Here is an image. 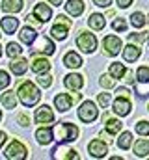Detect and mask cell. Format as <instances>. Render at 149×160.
<instances>
[{"label":"cell","instance_id":"obj_12","mask_svg":"<svg viewBox=\"0 0 149 160\" xmlns=\"http://www.w3.org/2000/svg\"><path fill=\"white\" fill-rule=\"evenodd\" d=\"M34 15L39 19V22H47V21H50L52 11H50V8L45 6V4H36V8H34Z\"/></svg>","mask_w":149,"mask_h":160},{"label":"cell","instance_id":"obj_23","mask_svg":"<svg viewBox=\"0 0 149 160\" xmlns=\"http://www.w3.org/2000/svg\"><path fill=\"white\" fill-rule=\"evenodd\" d=\"M64 63H65L67 67H71V69H76V67L82 65V58H80L76 52H67L65 58H64Z\"/></svg>","mask_w":149,"mask_h":160},{"label":"cell","instance_id":"obj_19","mask_svg":"<svg viewBox=\"0 0 149 160\" xmlns=\"http://www.w3.org/2000/svg\"><path fill=\"white\" fill-rule=\"evenodd\" d=\"M140 54H142V52H140V45H138V47L129 45V47L123 48V58H125V62H134V60H138Z\"/></svg>","mask_w":149,"mask_h":160},{"label":"cell","instance_id":"obj_35","mask_svg":"<svg viewBox=\"0 0 149 160\" xmlns=\"http://www.w3.org/2000/svg\"><path fill=\"white\" fill-rule=\"evenodd\" d=\"M136 132L142 134V136H147L149 134V123L147 121H140V123H136Z\"/></svg>","mask_w":149,"mask_h":160},{"label":"cell","instance_id":"obj_6","mask_svg":"<svg viewBox=\"0 0 149 160\" xmlns=\"http://www.w3.org/2000/svg\"><path fill=\"white\" fill-rule=\"evenodd\" d=\"M32 52L34 54L41 52V54L50 56V54H54V45H52V41L49 38H36V41L32 43Z\"/></svg>","mask_w":149,"mask_h":160},{"label":"cell","instance_id":"obj_44","mask_svg":"<svg viewBox=\"0 0 149 160\" xmlns=\"http://www.w3.org/2000/svg\"><path fill=\"white\" fill-rule=\"evenodd\" d=\"M132 4V0H117V6L119 8H129Z\"/></svg>","mask_w":149,"mask_h":160},{"label":"cell","instance_id":"obj_3","mask_svg":"<svg viewBox=\"0 0 149 160\" xmlns=\"http://www.w3.org/2000/svg\"><path fill=\"white\" fill-rule=\"evenodd\" d=\"M78 118L84 123H91V121L97 119V106L91 102V101H84L78 108Z\"/></svg>","mask_w":149,"mask_h":160},{"label":"cell","instance_id":"obj_51","mask_svg":"<svg viewBox=\"0 0 149 160\" xmlns=\"http://www.w3.org/2000/svg\"><path fill=\"white\" fill-rule=\"evenodd\" d=\"M0 119H2V114H0Z\"/></svg>","mask_w":149,"mask_h":160},{"label":"cell","instance_id":"obj_9","mask_svg":"<svg viewBox=\"0 0 149 160\" xmlns=\"http://www.w3.org/2000/svg\"><path fill=\"white\" fill-rule=\"evenodd\" d=\"M114 112H116L117 116H129V114H131V102H129V99L119 95V97L114 101Z\"/></svg>","mask_w":149,"mask_h":160},{"label":"cell","instance_id":"obj_26","mask_svg":"<svg viewBox=\"0 0 149 160\" xmlns=\"http://www.w3.org/2000/svg\"><path fill=\"white\" fill-rule=\"evenodd\" d=\"M134 155L136 157H147L149 155V140H138L134 143Z\"/></svg>","mask_w":149,"mask_h":160},{"label":"cell","instance_id":"obj_37","mask_svg":"<svg viewBox=\"0 0 149 160\" xmlns=\"http://www.w3.org/2000/svg\"><path fill=\"white\" fill-rule=\"evenodd\" d=\"M146 38H147V36H146V32H140V34H131V36H129V41H131V43H138V45H142V43L146 41Z\"/></svg>","mask_w":149,"mask_h":160},{"label":"cell","instance_id":"obj_8","mask_svg":"<svg viewBox=\"0 0 149 160\" xmlns=\"http://www.w3.org/2000/svg\"><path fill=\"white\" fill-rule=\"evenodd\" d=\"M88 149H90V155L95 157V158H103V157H106V153H108V145H106L105 142H101V140H93V142L88 145Z\"/></svg>","mask_w":149,"mask_h":160},{"label":"cell","instance_id":"obj_4","mask_svg":"<svg viewBox=\"0 0 149 160\" xmlns=\"http://www.w3.org/2000/svg\"><path fill=\"white\" fill-rule=\"evenodd\" d=\"M26 147L21 143V142H11L9 143V147L4 151V155H6V158L9 160H24L26 158Z\"/></svg>","mask_w":149,"mask_h":160},{"label":"cell","instance_id":"obj_50","mask_svg":"<svg viewBox=\"0 0 149 160\" xmlns=\"http://www.w3.org/2000/svg\"><path fill=\"white\" fill-rule=\"evenodd\" d=\"M147 22H149V15H147Z\"/></svg>","mask_w":149,"mask_h":160},{"label":"cell","instance_id":"obj_28","mask_svg":"<svg viewBox=\"0 0 149 160\" xmlns=\"http://www.w3.org/2000/svg\"><path fill=\"white\" fill-rule=\"evenodd\" d=\"M131 142H132V134L131 132H123L117 140V147L119 149H129L131 147Z\"/></svg>","mask_w":149,"mask_h":160},{"label":"cell","instance_id":"obj_11","mask_svg":"<svg viewBox=\"0 0 149 160\" xmlns=\"http://www.w3.org/2000/svg\"><path fill=\"white\" fill-rule=\"evenodd\" d=\"M54 104H56V108L60 112H67L71 108V104H73V97L67 95V93H60V95L54 97Z\"/></svg>","mask_w":149,"mask_h":160},{"label":"cell","instance_id":"obj_2","mask_svg":"<svg viewBox=\"0 0 149 160\" xmlns=\"http://www.w3.org/2000/svg\"><path fill=\"white\" fill-rule=\"evenodd\" d=\"M54 138L60 143H67V142H74L78 138V128L73 123H58L54 128Z\"/></svg>","mask_w":149,"mask_h":160},{"label":"cell","instance_id":"obj_40","mask_svg":"<svg viewBox=\"0 0 149 160\" xmlns=\"http://www.w3.org/2000/svg\"><path fill=\"white\" fill-rule=\"evenodd\" d=\"M99 104L103 108H108V104H110V93H101L99 95Z\"/></svg>","mask_w":149,"mask_h":160},{"label":"cell","instance_id":"obj_1","mask_svg":"<svg viewBox=\"0 0 149 160\" xmlns=\"http://www.w3.org/2000/svg\"><path fill=\"white\" fill-rule=\"evenodd\" d=\"M17 95H19V99H21V102H23L24 106H34V104L39 102V99H41L39 89H37L32 82L21 84L19 89H17Z\"/></svg>","mask_w":149,"mask_h":160},{"label":"cell","instance_id":"obj_49","mask_svg":"<svg viewBox=\"0 0 149 160\" xmlns=\"http://www.w3.org/2000/svg\"><path fill=\"white\" fill-rule=\"evenodd\" d=\"M0 56H2V47H0Z\"/></svg>","mask_w":149,"mask_h":160},{"label":"cell","instance_id":"obj_29","mask_svg":"<svg viewBox=\"0 0 149 160\" xmlns=\"http://www.w3.org/2000/svg\"><path fill=\"white\" fill-rule=\"evenodd\" d=\"M127 73V69L123 67V63H112L110 65V77L112 78H121Z\"/></svg>","mask_w":149,"mask_h":160},{"label":"cell","instance_id":"obj_27","mask_svg":"<svg viewBox=\"0 0 149 160\" xmlns=\"http://www.w3.org/2000/svg\"><path fill=\"white\" fill-rule=\"evenodd\" d=\"M19 36H21V41H23V43H26V45H32V43L36 41V38H37L36 32H34V28H30V26L23 28Z\"/></svg>","mask_w":149,"mask_h":160},{"label":"cell","instance_id":"obj_16","mask_svg":"<svg viewBox=\"0 0 149 160\" xmlns=\"http://www.w3.org/2000/svg\"><path fill=\"white\" fill-rule=\"evenodd\" d=\"M65 9H67L69 15L78 17V15H82V11H84V2H82V0H69V2L65 4Z\"/></svg>","mask_w":149,"mask_h":160},{"label":"cell","instance_id":"obj_24","mask_svg":"<svg viewBox=\"0 0 149 160\" xmlns=\"http://www.w3.org/2000/svg\"><path fill=\"white\" fill-rule=\"evenodd\" d=\"M52 158H78V155H76V151L73 149H64V147H58V149H54L52 151Z\"/></svg>","mask_w":149,"mask_h":160},{"label":"cell","instance_id":"obj_14","mask_svg":"<svg viewBox=\"0 0 149 160\" xmlns=\"http://www.w3.org/2000/svg\"><path fill=\"white\" fill-rule=\"evenodd\" d=\"M36 138L41 145H47V143H50L54 140V130L52 128H37Z\"/></svg>","mask_w":149,"mask_h":160},{"label":"cell","instance_id":"obj_21","mask_svg":"<svg viewBox=\"0 0 149 160\" xmlns=\"http://www.w3.org/2000/svg\"><path fill=\"white\" fill-rule=\"evenodd\" d=\"M32 71L34 73H47L49 69H50V63H49V60H45V58H34V62H32Z\"/></svg>","mask_w":149,"mask_h":160},{"label":"cell","instance_id":"obj_31","mask_svg":"<svg viewBox=\"0 0 149 160\" xmlns=\"http://www.w3.org/2000/svg\"><path fill=\"white\" fill-rule=\"evenodd\" d=\"M131 22H132V26L142 28V26L146 24V19H144V15H142L140 11H136V13H132V15H131Z\"/></svg>","mask_w":149,"mask_h":160},{"label":"cell","instance_id":"obj_32","mask_svg":"<svg viewBox=\"0 0 149 160\" xmlns=\"http://www.w3.org/2000/svg\"><path fill=\"white\" fill-rule=\"evenodd\" d=\"M21 52H23L21 45H17V43H9V45H8V56H9V58L21 56Z\"/></svg>","mask_w":149,"mask_h":160},{"label":"cell","instance_id":"obj_30","mask_svg":"<svg viewBox=\"0 0 149 160\" xmlns=\"http://www.w3.org/2000/svg\"><path fill=\"white\" fill-rule=\"evenodd\" d=\"M123 123H119L117 119H106V132L108 134H117L121 130Z\"/></svg>","mask_w":149,"mask_h":160},{"label":"cell","instance_id":"obj_47","mask_svg":"<svg viewBox=\"0 0 149 160\" xmlns=\"http://www.w3.org/2000/svg\"><path fill=\"white\" fill-rule=\"evenodd\" d=\"M4 143H6V132H2V130H0V147H2Z\"/></svg>","mask_w":149,"mask_h":160},{"label":"cell","instance_id":"obj_39","mask_svg":"<svg viewBox=\"0 0 149 160\" xmlns=\"http://www.w3.org/2000/svg\"><path fill=\"white\" fill-rule=\"evenodd\" d=\"M112 28H114V30H119V32H123V30L127 28V22H125L123 19H116V21L112 22Z\"/></svg>","mask_w":149,"mask_h":160},{"label":"cell","instance_id":"obj_45","mask_svg":"<svg viewBox=\"0 0 149 160\" xmlns=\"http://www.w3.org/2000/svg\"><path fill=\"white\" fill-rule=\"evenodd\" d=\"M97 6H101V8H106V6H110V2L112 0H93Z\"/></svg>","mask_w":149,"mask_h":160},{"label":"cell","instance_id":"obj_41","mask_svg":"<svg viewBox=\"0 0 149 160\" xmlns=\"http://www.w3.org/2000/svg\"><path fill=\"white\" fill-rule=\"evenodd\" d=\"M101 86L105 88V89H110V88H114V80L110 78V77H101Z\"/></svg>","mask_w":149,"mask_h":160},{"label":"cell","instance_id":"obj_42","mask_svg":"<svg viewBox=\"0 0 149 160\" xmlns=\"http://www.w3.org/2000/svg\"><path fill=\"white\" fill-rule=\"evenodd\" d=\"M56 22H62V24H67V26H71V21H69L65 15H58V17H56Z\"/></svg>","mask_w":149,"mask_h":160},{"label":"cell","instance_id":"obj_36","mask_svg":"<svg viewBox=\"0 0 149 160\" xmlns=\"http://www.w3.org/2000/svg\"><path fill=\"white\" fill-rule=\"evenodd\" d=\"M37 84L43 86V88H50V84H52V77H50V75H39V77H37Z\"/></svg>","mask_w":149,"mask_h":160},{"label":"cell","instance_id":"obj_15","mask_svg":"<svg viewBox=\"0 0 149 160\" xmlns=\"http://www.w3.org/2000/svg\"><path fill=\"white\" fill-rule=\"evenodd\" d=\"M0 26H2V30L6 34H15V30L19 28V21L15 17H4L0 21Z\"/></svg>","mask_w":149,"mask_h":160},{"label":"cell","instance_id":"obj_17","mask_svg":"<svg viewBox=\"0 0 149 160\" xmlns=\"http://www.w3.org/2000/svg\"><path fill=\"white\" fill-rule=\"evenodd\" d=\"M2 9L8 13H19L23 9V0H2Z\"/></svg>","mask_w":149,"mask_h":160},{"label":"cell","instance_id":"obj_25","mask_svg":"<svg viewBox=\"0 0 149 160\" xmlns=\"http://www.w3.org/2000/svg\"><path fill=\"white\" fill-rule=\"evenodd\" d=\"M9 69L15 73V75H23L26 69H28V62L24 60V58H19V60H13L11 63H9Z\"/></svg>","mask_w":149,"mask_h":160},{"label":"cell","instance_id":"obj_22","mask_svg":"<svg viewBox=\"0 0 149 160\" xmlns=\"http://www.w3.org/2000/svg\"><path fill=\"white\" fill-rule=\"evenodd\" d=\"M88 24H90L93 30H103V28H105V15H101V13H91L90 19H88Z\"/></svg>","mask_w":149,"mask_h":160},{"label":"cell","instance_id":"obj_43","mask_svg":"<svg viewBox=\"0 0 149 160\" xmlns=\"http://www.w3.org/2000/svg\"><path fill=\"white\" fill-rule=\"evenodd\" d=\"M17 121H19V125H23V127H26V125L30 123V119H28L26 116H19V118H17Z\"/></svg>","mask_w":149,"mask_h":160},{"label":"cell","instance_id":"obj_5","mask_svg":"<svg viewBox=\"0 0 149 160\" xmlns=\"http://www.w3.org/2000/svg\"><path fill=\"white\" fill-rule=\"evenodd\" d=\"M76 45H78V48H82L84 52L91 54V52L97 48V39H95V36H93V34L82 32V34L76 38Z\"/></svg>","mask_w":149,"mask_h":160},{"label":"cell","instance_id":"obj_7","mask_svg":"<svg viewBox=\"0 0 149 160\" xmlns=\"http://www.w3.org/2000/svg\"><path fill=\"white\" fill-rule=\"evenodd\" d=\"M103 47H105V54L116 56V54H119V50H121V39L116 38V36H106L105 41H103Z\"/></svg>","mask_w":149,"mask_h":160},{"label":"cell","instance_id":"obj_48","mask_svg":"<svg viewBox=\"0 0 149 160\" xmlns=\"http://www.w3.org/2000/svg\"><path fill=\"white\" fill-rule=\"evenodd\" d=\"M49 2H50L52 6H60V4H62V0H49Z\"/></svg>","mask_w":149,"mask_h":160},{"label":"cell","instance_id":"obj_13","mask_svg":"<svg viewBox=\"0 0 149 160\" xmlns=\"http://www.w3.org/2000/svg\"><path fill=\"white\" fill-rule=\"evenodd\" d=\"M64 84H65V88H69V89H73V91H78V89L82 88L84 80H82V77H80V75L71 73V75H67V77H65Z\"/></svg>","mask_w":149,"mask_h":160},{"label":"cell","instance_id":"obj_20","mask_svg":"<svg viewBox=\"0 0 149 160\" xmlns=\"http://www.w3.org/2000/svg\"><path fill=\"white\" fill-rule=\"evenodd\" d=\"M0 101H2V104H4V108L13 110V108L17 106V95H15V91H6V93H2Z\"/></svg>","mask_w":149,"mask_h":160},{"label":"cell","instance_id":"obj_18","mask_svg":"<svg viewBox=\"0 0 149 160\" xmlns=\"http://www.w3.org/2000/svg\"><path fill=\"white\" fill-rule=\"evenodd\" d=\"M67 24H62V22H56L54 26H52V30H50V36L54 38V39H60L64 41L65 38H67Z\"/></svg>","mask_w":149,"mask_h":160},{"label":"cell","instance_id":"obj_38","mask_svg":"<svg viewBox=\"0 0 149 160\" xmlns=\"http://www.w3.org/2000/svg\"><path fill=\"white\" fill-rule=\"evenodd\" d=\"M8 86H9V75L6 71H0V89H4Z\"/></svg>","mask_w":149,"mask_h":160},{"label":"cell","instance_id":"obj_46","mask_svg":"<svg viewBox=\"0 0 149 160\" xmlns=\"http://www.w3.org/2000/svg\"><path fill=\"white\" fill-rule=\"evenodd\" d=\"M117 95L127 97V95H129V89H127V88H117Z\"/></svg>","mask_w":149,"mask_h":160},{"label":"cell","instance_id":"obj_10","mask_svg":"<svg viewBox=\"0 0 149 160\" xmlns=\"http://www.w3.org/2000/svg\"><path fill=\"white\" fill-rule=\"evenodd\" d=\"M36 123H52L54 121V114H52V110L47 106V104H43L41 108H37L36 110Z\"/></svg>","mask_w":149,"mask_h":160},{"label":"cell","instance_id":"obj_34","mask_svg":"<svg viewBox=\"0 0 149 160\" xmlns=\"http://www.w3.org/2000/svg\"><path fill=\"white\" fill-rule=\"evenodd\" d=\"M136 77H138V82H149V67H140L136 71Z\"/></svg>","mask_w":149,"mask_h":160},{"label":"cell","instance_id":"obj_33","mask_svg":"<svg viewBox=\"0 0 149 160\" xmlns=\"http://www.w3.org/2000/svg\"><path fill=\"white\" fill-rule=\"evenodd\" d=\"M136 93H140V97H147L149 95V82H138L136 84Z\"/></svg>","mask_w":149,"mask_h":160}]
</instances>
